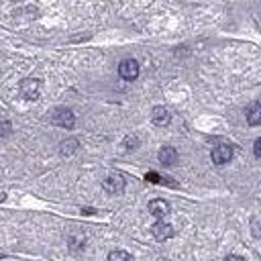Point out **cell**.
Segmentation results:
<instances>
[{
  "label": "cell",
  "instance_id": "8fae6325",
  "mask_svg": "<svg viewBox=\"0 0 261 261\" xmlns=\"http://www.w3.org/2000/svg\"><path fill=\"white\" fill-rule=\"evenodd\" d=\"M108 261H135V259H133L130 253L116 249V251H110V253H108Z\"/></svg>",
  "mask_w": 261,
  "mask_h": 261
},
{
  "label": "cell",
  "instance_id": "9a60e30c",
  "mask_svg": "<svg viewBox=\"0 0 261 261\" xmlns=\"http://www.w3.org/2000/svg\"><path fill=\"white\" fill-rule=\"evenodd\" d=\"M10 130H12V124L8 120H0V135L6 137V135H10Z\"/></svg>",
  "mask_w": 261,
  "mask_h": 261
},
{
  "label": "cell",
  "instance_id": "30bf717a",
  "mask_svg": "<svg viewBox=\"0 0 261 261\" xmlns=\"http://www.w3.org/2000/svg\"><path fill=\"white\" fill-rule=\"evenodd\" d=\"M157 157H159V163H163V165H167V167L177 163V151H175L173 147H169V145L161 147L159 153H157Z\"/></svg>",
  "mask_w": 261,
  "mask_h": 261
},
{
  "label": "cell",
  "instance_id": "52a82bcc",
  "mask_svg": "<svg viewBox=\"0 0 261 261\" xmlns=\"http://www.w3.org/2000/svg\"><path fill=\"white\" fill-rule=\"evenodd\" d=\"M149 212L157 218V220H163V216L169 214V202H165L163 198H155L149 202Z\"/></svg>",
  "mask_w": 261,
  "mask_h": 261
},
{
  "label": "cell",
  "instance_id": "8992f818",
  "mask_svg": "<svg viewBox=\"0 0 261 261\" xmlns=\"http://www.w3.org/2000/svg\"><path fill=\"white\" fill-rule=\"evenodd\" d=\"M151 232H153V237L157 239V241H167V239H171L173 237V226L169 224V222H163V220H157L153 226H151Z\"/></svg>",
  "mask_w": 261,
  "mask_h": 261
},
{
  "label": "cell",
  "instance_id": "4fadbf2b",
  "mask_svg": "<svg viewBox=\"0 0 261 261\" xmlns=\"http://www.w3.org/2000/svg\"><path fill=\"white\" fill-rule=\"evenodd\" d=\"M122 145H124V149H126V151H133V149H137L139 139H137L135 135H130V137H126V139L122 141Z\"/></svg>",
  "mask_w": 261,
  "mask_h": 261
},
{
  "label": "cell",
  "instance_id": "ba28073f",
  "mask_svg": "<svg viewBox=\"0 0 261 261\" xmlns=\"http://www.w3.org/2000/svg\"><path fill=\"white\" fill-rule=\"evenodd\" d=\"M245 116H247V122L251 126H259L261 124V100H255L247 106L245 110Z\"/></svg>",
  "mask_w": 261,
  "mask_h": 261
},
{
  "label": "cell",
  "instance_id": "7a4b0ae2",
  "mask_svg": "<svg viewBox=\"0 0 261 261\" xmlns=\"http://www.w3.org/2000/svg\"><path fill=\"white\" fill-rule=\"evenodd\" d=\"M51 122L57 124V126H63V128H73L75 124V114L69 110V108H55L51 112Z\"/></svg>",
  "mask_w": 261,
  "mask_h": 261
},
{
  "label": "cell",
  "instance_id": "2e32d148",
  "mask_svg": "<svg viewBox=\"0 0 261 261\" xmlns=\"http://www.w3.org/2000/svg\"><path fill=\"white\" fill-rule=\"evenodd\" d=\"M253 151H255V155H257V157H261V139H257V141H255Z\"/></svg>",
  "mask_w": 261,
  "mask_h": 261
},
{
  "label": "cell",
  "instance_id": "7c38bea8",
  "mask_svg": "<svg viewBox=\"0 0 261 261\" xmlns=\"http://www.w3.org/2000/svg\"><path fill=\"white\" fill-rule=\"evenodd\" d=\"M75 149H77V141L75 139H67V141L61 143V149L59 151H61V155H71Z\"/></svg>",
  "mask_w": 261,
  "mask_h": 261
},
{
  "label": "cell",
  "instance_id": "277c9868",
  "mask_svg": "<svg viewBox=\"0 0 261 261\" xmlns=\"http://www.w3.org/2000/svg\"><path fill=\"white\" fill-rule=\"evenodd\" d=\"M118 75L122 80H126V82L137 80V75H139V63L135 59H122L118 63Z\"/></svg>",
  "mask_w": 261,
  "mask_h": 261
},
{
  "label": "cell",
  "instance_id": "5b68a950",
  "mask_svg": "<svg viewBox=\"0 0 261 261\" xmlns=\"http://www.w3.org/2000/svg\"><path fill=\"white\" fill-rule=\"evenodd\" d=\"M210 157H212V161H214L216 165H224V163H228V161L232 159V147H230V145H216V147L212 149Z\"/></svg>",
  "mask_w": 261,
  "mask_h": 261
},
{
  "label": "cell",
  "instance_id": "9c48e42d",
  "mask_svg": "<svg viewBox=\"0 0 261 261\" xmlns=\"http://www.w3.org/2000/svg\"><path fill=\"white\" fill-rule=\"evenodd\" d=\"M151 120H153V124H157V126H167L169 120H171V114L167 112V108L155 106V108L151 110Z\"/></svg>",
  "mask_w": 261,
  "mask_h": 261
},
{
  "label": "cell",
  "instance_id": "ac0fdd59",
  "mask_svg": "<svg viewBox=\"0 0 261 261\" xmlns=\"http://www.w3.org/2000/svg\"><path fill=\"white\" fill-rule=\"evenodd\" d=\"M4 198H6V194H4V192H0V202H2Z\"/></svg>",
  "mask_w": 261,
  "mask_h": 261
},
{
  "label": "cell",
  "instance_id": "6da1fadb",
  "mask_svg": "<svg viewBox=\"0 0 261 261\" xmlns=\"http://www.w3.org/2000/svg\"><path fill=\"white\" fill-rule=\"evenodd\" d=\"M18 92L24 100H37L39 92H41V82L37 77H27L18 84Z\"/></svg>",
  "mask_w": 261,
  "mask_h": 261
},
{
  "label": "cell",
  "instance_id": "5bb4252c",
  "mask_svg": "<svg viewBox=\"0 0 261 261\" xmlns=\"http://www.w3.org/2000/svg\"><path fill=\"white\" fill-rule=\"evenodd\" d=\"M145 179L151 181V184H163V177H161L159 173H155V171H149V173L145 175Z\"/></svg>",
  "mask_w": 261,
  "mask_h": 261
},
{
  "label": "cell",
  "instance_id": "3957f363",
  "mask_svg": "<svg viewBox=\"0 0 261 261\" xmlns=\"http://www.w3.org/2000/svg\"><path fill=\"white\" fill-rule=\"evenodd\" d=\"M124 186H126V181H124V177L122 175H118V173H112V175H108V177H104L102 179V188L108 192V194H122L124 192Z\"/></svg>",
  "mask_w": 261,
  "mask_h": 261
},
{
  "label": "cell",
  "instance_id": "e0dca14e",
  "mask_svg": "<svg viewBox=\"0 0 261 261\" xmlns=\"http://www.w3.org/2000/svg\"><path fill=\"white\" fill-rule=\"evenodd\" d=\"M224 261H243V259H241V257H237V255H228Z\"/></svg>",
  "mask_w": 261,
  "mask_h": 261
}]
</instances>
